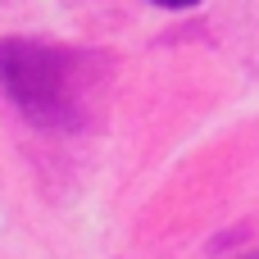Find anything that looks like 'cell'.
<instances>
[{
  "instance_id": "cell-3",
  "label": "cell",
  "mask_w": 259,
  "mask_h": 259,
  "mask_svg": "<svg viewBox=\"0 0 259 259\" xmlns=\"http://www.w3.org/2000/svg\"><path fill=\"white\" fill-rule=\"evenodd\" d=\"M250 259H259V255H250Z\"/></svg>"
},
{
  "instance_id": "cell-1",
  "label": "cell",
  "mask_w": 259,
  "mask_h": 259,
  "mask_svg": "<svg viewBox=\"0 0 259 259\" xmlns=\"http://www.w3.org/2000/svg\"><path fill=\"white\" fill-rule=\"evenodd\" d=\"M109 77V59L82 46L5 36L0 41V87L23 118L50 132H82L96 114V91Z\"/></svg>"
},
{
  "instance_id": "cell-2",
  "label": "cell",
  "mask_w": 259,
  "mask_h": 259,
  "mask_svg": "<svg viewBox=\"0 0 259 259\" xmlns=\"http://www.w3.org/2000/svg\"><path fill=\"white\" fill-rule=\"evenodd\" d=\"M159 9H191V5H200V0H155Z\"/></svg>"
}]
</instances>
